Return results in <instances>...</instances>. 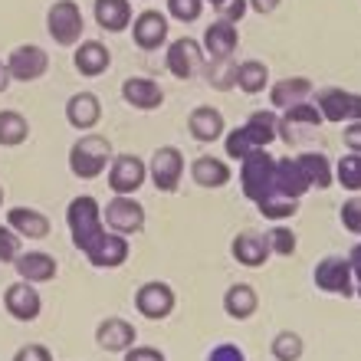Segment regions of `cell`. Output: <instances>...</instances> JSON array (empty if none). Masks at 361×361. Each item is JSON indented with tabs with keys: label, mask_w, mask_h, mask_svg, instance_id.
<instances>
[{
	"label": "cell",
	"mask_w": 361,
	"mask_h": 361,
	"mask_svg": "<svg viewBox=\"0 0 361 361\" xmlns=\"http://www.w3.org/2000/svg\"><path fill=\"white\" fill-rule=\"evenodd\" d=\"M7 69H10V79H17V82H37V79L47 76L49 69V53L37 43H23L10 53L7 59Z\"/></svg>",
	"instance_id": "7c38bea8"
},
{
	"label": "cell",
	"mask_w": 361,
	"mask_h": 361,
	"mask_svg": "<svg viewBox=\"0 0 361 361\" xmlns=\"http://www.w3.org/2000/svg\"><path fill=\"white\" fill-rule=\"evenodd\" d=\"M240 43L237 23H227V20H214L207 30H204V56L207 59H230L233 49Z\"/></svg>",
	"instance_id": "44dd1931"
},
{
	"label": "cell",
	"mask_w": 361,
	"mask_h": 361,
	"mask_svg": "<svg viewBox=\"0 0 361 361\" xmlns=\"http://www.w3.org/2000/svg\"><path fill=\"white\" fill-rule=\"evenodd\" d=\"M204 63H207L204 47L190 37L174 39L171 47H168V53H164V66H168V73L174 79H194L204 69Z\"/></svg>",
	"instance_id": "ba28073f"
},
{
	"label": "cell",
	"mask_w": 361,
	"mask_h": 361,
	"mask_svg": "<svg viewBox=\"0 0 361 361\" xmlns=\"http://www.w3.org/2000/svg\"><path fill=\"white\" fill-rule=\"evenodd\" d=\"M13 361H53V352H49L47 345H23L17 355H13Z\"/></svg>",
	"instance_id": "7bdbcfd3"
},
{
	"label": "cell",
	"mask_w": 361,
	"mask_h": 361,
	"mask_svg": "<svg viewBox=\"0 0 361 361\" xmlns=\"http://www.w3.org/2000/svg\"><path fill=\"white\" fill-rule=\"evenodd\" d=\"M105 227L122 233V237H132V233H142L145 230V207L135 197H125V194H115L102 210Z\"/></svg>",
	"instance_id": "52a82bcc"
},
{
	"label": "cell",
	"mask_w": 361,
	"mask_h": 361,
	"mask_svg": "<svg viewBox=\"0 0 361 361\" xmlns=\"http://www.w3.org/2000/svg\"><path fill=\"white\" fill-rule=\"evenodd\" d=\"M204 13V0H168V17L178 23H194Z\"/></svg>",
	"instance_id": "74e56055"
},
{
	"label": "cell",
	"mask_w": 361,
	"mask_h": 361,
	"mask_svg": "<svg viewBox=\"0 0 361 361\" xmlns=\"http://www.w3.org/2000/svg\"><path fill=\"white\" fill-rule=\"evenodd\" d=\"M0 207H4V188H0Z\"/></svg>",
	"instance_id": "f907efd6"
},
{
	"label": "cell",
	"mask_w": 361,
	"mask_h": 361,
	"mask_svg": "<svg viewBox=\"0 0 361 361\" xmlns=\"http://www.w3.org/2000/svg\"><path fill=\"white\" fill-rule=\"evenodd\" d=\"M335 180H338L345 190L358 194L361 190V154H355V152L345 154L342 161L335 164Z\"/></svg>",
	"instance_id": "e575fe53"
},
{
	"label": "cell",
	"mask_w": 361,
	"mask_h": 361,
	"mask_svg": "<svg viewBox=\"0 0 361 361\" xmlns=\"http://www.w3.org/2000/svg\"><path fill=\"white\" fill-rule=\"evenodd\" d=\"M273 164H276V158L267 154V148H257V152H250L247 158L240 161V184H243L247 200L259 204V200L269 194V184H273Z\"/></svg>",
	"instance_id": "277c9868"
},
{
	"label": "cell",
	"mask_w": 361,
	"mask_h": 361,
	"mask_svg": "<svg viewBox=\"0 0 361 361\" xmlns=\"http://www.w3.org/2000/svg\"><path fill=\"white\" fill-rule=\"evenodd\" d=\"M319 125H322V112H319L312 102L289 105V109H283V115H279V132H283L286 142H299V128L315 132Z\"/></svg>",
	"instance_id": "ac0fdd59"
},
{
	"label": "cell",
	"mask_w": 361,
	"mask_h": 361,
	"mask_svg": "<svg viewBox=\"0 0 361 361\" xmlns=\"http://www.w3.org/2000/svg\"><path fill=\"white\" fill-rule=\"evenodd\" d=\"M23 250H20V237L10 227H0V263H13Z\"/></svg>",
	"instance_id": "ab89813d"
},
{
	"label": "cell",
	"mask_w": 361,
	"mask_h": 361,
	"mask_svg": "<svg viewBox=\"0 0 361 361\" xmlns=\"http://www.w3.org/2000/svg\"><path fill=\"white\" fill-rule=\"evenodd\" d=\"M315 286L329 295H355V273H352V263L348 257H325L315 263Z\"/></svg>",
	"instance_id": "8992f818"
},
{
	"label": "cell",
	"mask_w": 361,
	"mask_h": 361,
	"mask_svg": "<svg viewBox=\"0 0 361 361\" xmlns=\"http://www.w3.org/2000/svg\"><path fill=\"white\" fill-rule=\"evenodd\" d=\"M180 174H184V154H180V148L161 145L152 154V161H148V178L154 180V188L161 190V194H174L180 184Z\"/></svg>",
	"instance_id": "9c48e42d"
},
{
	"label": "cell",
	"mask_w": 361,
	"mask_h": 361,
	"mask_svg": "<svg viewBox=\"0 0 361 361\" xmlns=\"http://www.w3.org/2000/svg\"><path fill=\"white\" fill-rule=\"evenodd\" d=\"M112 158H115L112 142L99 132H86L69 148V171L82 180H95L99 174H105V168L112 164Z\"/></svg>",
	"instance_id": "7a4b0ae2"
},
{
	"label": "cell",
	"mask_w": 361,
	"mask_h": 361,
	"mask_svg": "<svg viewBox=\"0 0 361 361\" xmlns=\"http://www.w3.org/2000/svg\"><path fill=\"white\" fill-rule=\"evenodd\" d=\"M345 145H348V152L361 154V122H348V125H345Z\"/></svg>",
	"instance_id": "f6af8a7d"
},
{
	"label": "cell",
	"mask_w": 361,
	"mask_h": 361,
	"mask_svg": "<svg viewBox=\"0 0 361 361\" xmlns=\"http://www.w3.org/2000/svg\"><path fill=\"white\" fill-rule=\"evenodd\" d=\"M188 132L194 135L197 142H204V145L220 142V138H224V132H227L224 112H217L214 105H197V109L188 115Z\"/></svg>",
	"instance_id": "603a6c76"
},
{
	"label": "cell",
	"mask_w": 361,
	"mask_h": 361,
	"mask_svg": "<svg viewBox=\"0 0 361 361\" xmlns=\"http://www.w3.org/2000/svg\"><path fill=\"white\" fill-rule=\"evenodd\" d=\"M220 13V20H227V23H237V20H243V13L250 10L247 0H224V4H217L214 7Z\"/></svg>",
	"instance_id": "60d3db41"
},
{
	"label": "cell",
	"mask_w": 361,
	"mask_h": 361,
	"mask_svg": "<svg viewBox=\"0 0 361 361\" xmlns=\"http://www.w3.org/2000/svg\"><path fill=\"white\" fill-rule=\"evenodd\" d=\"M122 99L132 105V109H138V112H152V109H161L164 92H161V86H158L154 79L128 76L122 82Z\"/></svg>",
	"instance_id": "ffe728a7"
},
{
	"label": "cell",
	"mask_w": 361,
	"mask_h": 361,
	"mask_svg": "<svg viewBox=\"0 0 361 361\" xmlns=\"http://www.w3.org/2000/svg\"><path fill=\"white\" fill-rule=\"evenodd\" d=\"M237 89L247 95H259L263 89L269 86V69L267 63H259V59H247V63H240L237 66Z\"/></svg>",
	"instance_id": "1f68e13d"
},
{
	"label": "cell",
	"mask_w": 361,
	"mask_h": 361,
	"mask_svg": "<svg viewBox=\"0 0 361 361\" xmlns=\"http://www.w3.org/2000/svg\"><path fill=\"white\" fill-rule=\"evenodd\" d=\"M204 4H210V7H217V4H224V0H204Z\"/></svg>",
	"instance_id": "681fc988"
},
{
	"label": "cell",
	"mask_w": 361,
	"mask_h": 361,
	"mask_svg": "<svg viewBox=\"0 0 361 361\" xmlns=\"http://www.w3.org/2000/svg\"><path fill=\"white\" fill-rule=\"evenodd\" d=\"M95 23L109 33H122L125 27H132V4L128 0H95Z\"/></svg>",
	"instance_id": "f546056e"
},
{
	"label": "cell",
	"mask_w": 361,
	"mask_h": 361,
	"mask_svg": "<svg viewBox=\"0 0 361 361\" xmlns=\"http://www.w3.org/2000/svg\"><path fill=\"white\" fill-rule=\"evenodd\" d=\"M269 352L276 361H299L305 355V342L299 332H276V338L269 342Z\"/></svg>",
	"instance_id": "836d02e7"
},
{
	"label": "cell",
	"mask_w": 361,
	"mask_h": 361,
	"mask_svg": "<svg viewBox=\"0 0 361 361\" xmlns=\"http://www.w3.org/2000/svg\"><path fill=\"white\" fill-rule=\"evenodd\" d=\"M257 309H259V295L253 286L237 283L224 293V312L230 319H237V322H247L250 315H257Z\"/></svg>",
	"instance_id": "f1b7e54d"
},
{
	"label": "cell",
	"mask_w": 361,
	"mask_h": 361,
	"mask_svg": "<svg viewBox=\"0 0 361 361\" xmlns=\"http://www.w3.org/2000/svg\"><path fill=\"white\" fill-rule=\"evenodd\" d=\"M4 305H7V312L17 319V322H33V319H39V312H43V299H39V293L33 289V283H13L7 286V293H4Z\"/></svg>",
	"instance_id": "9a60e30c"
},
{
	"label": "cell",
	"mask_w": 361,
	"mask_h": 361,
	"mask_svg": "<svg viewBox=\"0 0 361 361\" xmlns=\"http://www.w3.org/2000/svg\"><path fill=\"white\" fill-rule=\"evenodd\" d=\"M174 305H178V295L168 283L161 279H152V283H145L138 293H135V309L145 315V319H152V322H161L168 315L174 312Z\"/></svg>",
	"instance_id": "8fae6325"
},
{
	"label": "cell",
	"mask_w": 361,
	"mask_h": 361,
	"mask_svg": "<svg viewBox=\"0 0 361 361\" xmlns=\"http://www.w3.org/2000/svg\"><path fill=\"white\" fill-rule=\"evenodd\" d=\"M230 253H233V259L237 263H243V267H250V269H257V267H263L273 253H269V243H267V237L263 233H240V237H233V243H230Z\"/></svg>",
	"instance_id": "484cf974"
},
{
	"label": "cell",
	"mask_w": 361,
	"mask_h": 361,
	"mask_svg": "<svg viewBox=\"0 0 361 361\" xmlns=\"http://www.w3.org/2000/svg\"><path fill=\"white\" fill-rule=\"evenodd\" d=\"M338 217H342V227L348 230V233L361 237V194H355V197L345 200L342 210H338Z\"/></svg>",
	"instance_id": "f35d334b"
},
{
	"label": "cell",
	"mask_w": 361,
	"mask_h": 361,
	"mask_svg": "<svg viewBox=\"0 0 361 361\" xmlns=\"http://www.w3.org/2000/svg\"><path fill=\"white\" fill-rule=\"evenodd\" d=\"M295 161H299V171H302V178H305V184H309V188H319V190H329V188H332L335 168L329 164V158H325L322 152L299 154Z\"/></svg>",
	"instance_id": "4dcf8cb0"
},
{
	"label": "cell",
	"mask_w": 361,
	"mask_h": 361,
	"mask_svg": "<svg viewBox=\"0 0 361 361\" xmlns=\"http://www.w3.org/2000/svg\"><path fill=\"white\" fill-rule=\"evenodd\" d=\"M315 109L322 112V122L348 125L361 122V95L348 89H319L315 92Z\"/></svg>",
	"instance_id": "5b68a950"
},
{
	"label": "cell",
	"mask_w": 361,
	"mask_h": 361,
	"mask_svg": "<svg viewBox=\"0 0 361 361\" xmlns=\"http://www.w3.org/2000/svg\"><path fill=\"white\" fill-rule=\"evenodd\" d=\"M204 73H207V82L214 89H220V92H227V89L237 86V66L230 63V59H207V66H204Z\"/></svg>",
	"instance_id": "d590c367"
},
{
	"label": "cell",
	"mask_w": 361,
	"mask_h": 361,
	"mask_svg": "<svg viewBox=\"0 0 361 361\" xmlns=\"http://www.w3.org/2000/svg\"><path fill=\"white\" fill-rule=\"evenodd\" d=\"M125 361H168L161 348H152V345H132L125 352Z\"/></svg>",
	"instance_id": "b9f144b4"
},
{
	"label": "cell",
	"mask_w": 361,
	"mask_h": 361,
	"mask_svg": "<svg viewBox=\"0 0 361 361\" xmlns=\"http://www.w3.org/2000/svg\"><path fill=\"white\" fill-rule=\"evenodd\" d=\"M135 338H138L135 325L125 322V319H118V315L102 319L99 329H95V342H99V348H102V352H112V355H125L135 345Z\"/></svg>",
	"instance_id": "5bb4252c"
},
{
	"label": "cell",
	"mask_w": 361,
	"mask_h": 361,
	"mask_svg": "<svg viewBox=\"0 0 361 361\" xmlns=\"http://www.w3.org/2000/svg\"><path fill=\"white\" fill-rule=\"evenodd\" d=\"M7 227L17 233L20 240H47L49 230H53V224H49L47 214H39V210L33 207H13L7 210Z\"/></svg>",
	"instance_id": "cb8c5ba5"
},
{
	"label": "cell",
	"mask_w": 361,
	"mask_h": 361,
	"mask_svg": "<svg viewBox=\"0 0 361 361\" xmlns=\"http://www.w3.org/2000/svg\"><path fill=\"white\" fill-rule=\"evenodd\" d=\"M267 243H269V253L273 257H293L295 250H299V240H295V233L289 227H283V224H276L273 230L267 233Z\"/></svg>",
	"instance_id": "8d00e7d4"
},
{
	"label": "cell",
	"mask_w": 361,
	"mask_h": 361,
	"mask_svg": "<svg viewBox=\"0 0 361 361\" xmlns=\"http://www.w3.org/2000/svg\"><path fill=\"white\" fill-rule=\"evenodd\" d=\"M148 180V164L138 158V154H115L112 164H109V188L112 194H125V197H135V190Z\"/></svg>",
	"instance_id": "30bf717a"
},
{
	"label": "cell",
	"mask_w": 361,
	"mask_h": 361,
	"mask_svg": "<svg viewBox=\"0 0 361 361\" xmlns=\"http://www.w3.org/2000/svg\"><path fill=\"white\" fill-rule=\"evenodd\" d=\"M230 164L224 158H214V154H200L194 158L190 164V180L197 184V188H207V190H217L224 184H230Z\"/></svg>",
	"instance_id": "d4e9b609"
},
{
	"label": "cell",
	"mask_w": 361,
	"mask_h": 361,
	"mask_svg": "<svg viewBox=\"0 0 361 361\" xmlns=\"http://www.w3.org/2000/svg\"><path fill=\"white\" fill-rule=\"evenodd\" d=\"M312 95V82L305 76H293V79H279L273 89H269V105L276 112H283L289 105H299V102H309Z\"/></svg>",
	"instance_id": "83f0119b"
},
{
	"label": "cell",
	"mask_w": 361,
	"mask_h": 361,
	"mask_svg": "<svg viewBox=\"0 0 361 361\" xmlns=\"http://www.w3.org/2000/svg\"><path fill=\"white\" fill-rule=\"evenodd\" d=\"M247 4L257 10V13H273V10L279 7V0H247Z\"/></svg>",
	"instance_id": "7dc6e473"
},
{
	"label": "cell",
	"mask_w": 361,
	"mask_h": 361,
	"mask_svg": "<svg viewBox=\"0 0 361 361\" xmlns=\"http://www.w3.org/2000/svg\"><path fill=\"white\" fill-rule=\"evenodd\" d=\"M10 82H13V79H10V69H7V63L0 59V95L10 89Z\"/></svg>",
	"instance_id": "c3c4849f"
},
{
	"label": "cell",
	"mask_w": 361,
	"mask_h": 361,
	"mask_svg": "<svg viewBox=\"0 0 361 361\" xmlns=\"http://www.w3.org/2000/svg\"><path fill=\"white\" fill-rule=\"evenodd\" d=\"M128 237H122V233H115V230H105V237L95 243L92 250H89L86 257L92 267L99 269H118L128 259Z\"/></svg>",
	"instance_id": "e0dca14e"
},
{
	"label": "cell",
	"mask_w": 361,
	"mask_h": 361,
	"mask_svg": "<svg viewBox=\"0 0 361 361\" xmlns=\"http://www.w3.org/2000/svg\"><path fill=\"white\" fill-rule=\"evenodd\" d=\"M66 224L73 233V247L89 253V250L105 237V220H102V207L92 194H79L69 200L66 207Z\"/></svg>",
	"instance_id": "6da1fadb"
},
{
	"label": "cell",
	"mask_w": 361,
	"mask_h": 361,
	"mask_svg": "<svg viewBox=\"0 0 361 361\" xmlns=\"http://www.w3.org/2000/svg\"><path fill=\"white\" fill-rule=\"evenodd\" d=\"M207 361H247V355L240 352L237 345H217V348H210V355H207Z\"/></svg>",
	"instance_id": "ee69618b"
},
{
	"label": "cell",
	"mask_w": 361,
	"mask_h": 361,
	"mask_svg": "<svg viewBox=\"0 0 361 361\" xmlns=\"http://www.w3.org/2000/svg\"><path fill=\"white\" fill-rule=\"evenodd\" d=\"M66 122L76 132H92L95 125L102 122V102L95 92H76L69 95L66 102Z\"/></svg>",
	"instance_id": "2e32d148"
},
{
	"label": "cell",
	"mask_w": 361,
	"mask_h": 361,
	"mask_svg": "<svg viewBox=\"0 0 361 361\" xmlns=\"http://www.w3.org/2000/svg\"><path fill=\"white\" fill-rule=\"evenodd\" d=\"M47 30H49V37H53V43L76 47L79 39H82V30H86V17H82L76 0H56L47 10Z\"/></svg>",
	"instance_id": "3957f363"
},
{
	"label": "cell",
	"mask_w": 361,
	"mask_h": 361,
	"mask_svg": "<svg viewBox=\"0 0 361 361\" xmlns=\"http://www.w3.org/2000/svg\"><path fill=\"white\" fill-rule=\"evenodd\" d=\"M73 66L89 79L102 76L105 69L112 66V49L105 47V43H99V39H79L76 53H73Z\"/></svg>",
	"instance_id": "7402d4cb"
},
{
	"label": "cell",
	"mask_w": 361,
	"mask_h": 361,
	"mask_svg": "<svg viewBox=\"0 0 361 361\" xmlns=\"http://www.w3.org/2000/svg\"><path fill=\"white\" fill-rule=\"evenodd\" d=\"M30 138V122L13 109H4L0 112V145L4 148H17Z\"/></svg>",
	"instance_id": "d6a6232c"
},
{
	"label": "cell",
	"mask_w": 361,
	"mask_h": 361,
	"mask_svg": "<svg viewBox=\"0 0 361 361\" xmlns=\"http://www.w3.org/2000/svg\"><path fill=\"white\" fill-rule=\"evenodd\" d=\"M240 128H243V135L250 138V145H253V148H269V145L279 138V115H276V109L253 112L247 122L240 125Z\"/></svg>",
	"instance_id": "4316f807"
},
{
	"label": "cell",
	"mask_w": 361,
	"mask_h": 361,
	"mask_svg": "<svg viewBox=\"0 0 361 361\" xmlns=\"http://www.w3.org/2000/svg\"><path fill=\"white\" fill-rule=\"evenodd\" d=\"M348 263H352V273H355V293L361 299V243H355V250L348 253Z\"/></svg>",
	"instance_id": "bcb514c9"
},
{
	"label": "cell",
	"mask_w": 361,
	"mask_h": 361,
	"mask_svg": "<svg viewBox=\"0 0 361 361\" xmlns=\"http://www.w3.org/2000/svg\"><path fill=\"white\" fill-rule=\"evenodd\" d=\"M13 269H17V276L23 279V283H53L59 273L56 259L49 257V253H39V250H30V253H20L17 259H13Z\"/></svg>",
	"instance_id": "d6986e66"
},
{
	"label": "cell",
	"mask_w": 361,
	"mask_h": 361,
	"mask_svg": "<svg viewBox=\"0 0 361 361\" xmlns=\"http://www.w3.org/2000/svg\"><path fill=\"white\" fill-rule=\"evenodd\" d=\"M168 17H164L161 10H145L138 17L132 20V39L135 47L145 49V53H154V49H161L168 43Z\"/></svg>",
	"instance_id": "4fadbf2b"
}]
</instances>
